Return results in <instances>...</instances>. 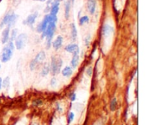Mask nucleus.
<instances>
[{
	"instance_id": "nucleus-1",
	"label": "nucleus",
	"mask_w": 148,
	"mask_h": 125,
	"mask_svg": "<svg viewBox=\"0 0 148 125\" xmlns=\"http://www.w3.org/2000/svg\"><path fill=\"white\" fill-rule=\"evenodd\" d=\"M50 20H49V23L48 24L47 27H46V30L42 33V37H46V43H47V48H50L51 45V41L53 38V34H54L55 30H56V23L57 21V17L56 16L51 15Z\"/></svg>"
},
{
	"instance_id": "nucleus-2",
	"label": "nucleus",
	"mask_w": 148,
	"mask_h": 125,
	"mask_svg": "<svg viewBox=\"0 0 148 125\" xmlns=\"http://www.w3.org/2000/svg\"><path fill=\"white\" fill-rule=\"evenodd\" d=\"M7 43H8L7 45H6L3 48L1 54V60L4 63L7 62L8 61H10L11 59L14 49V45L13 43V41H11L9 40V41Z\"/></svg>"
},
{
	"instance_id": "nucleus-3",
	"label": "nucleus",
	"mask_w": 148,
	"mask_h": 125,
	"mask_svg": "<svg viewBox=\"0 0 148 125\" xmlns=\"http://www.w3.org/2000/svg\"><path fill=\"white\" fill-rule=\"evenodd\" d=\"M17 18H18V16L14 14L13 12H9L7 14H6L3 20H1V23H0V27H3L4 25H7V27L10 28V27L12 26L16 23Z\"/></svg>"
},
{
	"instance_id": "nucleus-4",
	"label": "nucleus",
	"mask_w": 148,
	"mask_h": 125,
	"mask_svg": "<svg viewBox=\"0 0 148 125\" xmlns=\"http://www.w3.org/2000/svg\"><path fill=\"white\" fill-rule=\"evenodd\" d=\"M63 65V61L59 56H53L51 59L50 69L53 75H57L60 72L61 68Z\"/></svg>"
},
{
	"instance_id": "nucleus-5",
	"label": "nucleus",
	"mask_w": 148,
	"mask_h": 125,
	"mask_svg": "<svg viewBox=\"0 0 148 125\" xmlns=\"http://www.w3.org/2000/svg\"><path fill=\"white\" fill-rule=\"evenodd\" d=\"M27 39H28V37L25 33H21L18 36H17L15 39L16 49H18V50L23 49L26 46Z\"/></svg>"
},
{
	"instance_id": "nucleus-6",
	"label": "nucleus",
	"mask_w": 148,
	"mask_h": 125,
	"mask_svg": "<svg viewBox=\"0 0 148 125\" xmlns=\"http://www.w3.org/2000/svg\"><path fill=\"white\" fill-rule=\"evenodd\" d=\"M49 20H50V16H49V14H47V15L45 16L41 23L37 26V31L38 33H43V32H44L46 30L48 24L49 23Z\"/></svg>"
},
{
	"instance_id": "nucleus-7",
	"label": "nucleus",
	"mask_w": 148,
	"mask_h": 125,
	"mask_svg": "<svg viewBox=\"0 0 148 125\" xmlns=\"http://www.w3.org/2000/svg\"><path fill=\"white\" fill-rule=\"evenodd\" d=\"M61 0H53L51 2V7L50 10L51 15L56 16L59 10V4H60Z\"/></svg>"
},
{
	"instance_id": "nucleus-8",
	"label": "nucleus",
	"mask_w": 148,
	"mask_h": 125,
	"mask_svg": "<svg viewBox=\"0 0 148 125\" xmlns=\"http://www.w3.org/2000/svg\"><path fill=\"white\" fill-rule=\"evenodd\" d=\"M38 17V12H34V13H32V14H30V15L28 16V17L26 18V20L24 21V23L25 25H29V26H32L33 24L35 23V22H36V18H37Z\"/></svg>"
},
{
	"instance_id": "nucleus-9",
	"label": "nucleus",
	"mask_w": 148,
	"mask_h": 125,
	"mask_svg": "<svg viewBox=\"0 0 148 125\" xmlns=\"http://www.w3.org/2000/svg\"><path fill=\"white\" fill-rule=\"evenodd\" d=\"M65 50L67 52L73 54H79V46L77 44H75V43H72V44H69L68 46H66L65 47Z\"/></svg>"
},
{
	"instance_id": "nucleus-10",
	"label": "nucleus",
	"mask_w": 148,
	"mask_h": 125,
	"mask_svg": "<svg viewBox=\"0 0 148 125\" xmlns=\"http://www.w3.org/2000/svg\"><path fill=\"white\" fill-rule=\"evenodd\" d=\"M87 7H88V10L90 14H93L95 13V7H96V1L95 0H88Z\"/></svg>"
},
{
	"instance_id": "nucleus-11",
	"label": "nucleus",
	"mask_w": 148,
	"mask_h": 125,
	"mask_svg": "<svg viewBox=\"0 0 148 125\" xmlns=\"http://www.w3.org/2000/svg\"><path fill=\"white\" fill-rule=\"evenodd\" d=\"M10 39V27H6L4 29L1 34V43L3 44H5L9 41Z\"/></svg>"
},
{
	"instance_id": "nucleus-12",
	"label": "nucleus",
	"mask_w": 148,
	"mask_h": 125,
	"mask_svg": "<svg viewBox=\"0 0 148 125\" xmlns=\"http://www.w3.org/2000/svg\"><path fill=\"white\" fill-rule=\"evenodd\" d=\"M62 43H63V37L62 36H58L56 37V40L53 41V46L56 50L60 49L62 46Z\"/></svg>"
},
{
	"instance_id": "nucleus-13",
	"label": "nucleus",
	"mask_w": 148,
	"mask_h": 125,
	"mask_svg": "<svg viewBox=\"0 0 148 125\" xmlns=\"http://www.w3.org/2000/svg\"><path fill=\"white\" fill-rule=\"evenodd\" d=\"M114 27L108 25H105L102 29V33L104 36H108L114 33Z\"/></svg>"
},
{
	"instance_id": "nucleus-14",
	"label": "nucleus",
	"mask_w": 148,
	"mask_h": 125,
	"mask_svg": "<svg viewBox=\"0 0 148 125\" xmlns=\"http://www.w3.org/2000/svg\"><path fill=\"white\" fill-rule=\"evenodd\" d=\"M79 54H73V57H72V61H71V66L73 69L76 68L77 67L78 64H79Z\"/></svg>"
},
{
	"instance_id": "nucleus-15",
	"label": "nucleus",
	"mask_w": 148,
	"mask_h": 125,
	"mask_svg": "<svg viewBox=\"0 0 148 125\" xmlns=\"http://www.w3.org/2000/svg\"><path fill=\"white\" fill-rule=\"evenodd\" d=\"M45 58H46V54H45V52H43V51H41V52H40L37 55H36L34 60L36 61L37 64L41 63V62L44 60Z\"/></svg>"
},
{
	"instance_id": "nucleus-16",
	"label": "nucleus",
	"mask_w": 148,
	"mask_h": 125,
	"mask_svg": "<svg viewBox=\"0 0 148 125\" xmlns=\"http://www.w3.org/2000/svg\"><path fill=\"white\" fill-rule=\"evenodd\" d=\"M70 8H71V0H68L65 4V11H64V15L65 18L69 19V12H70Z\"/></svg>"
},
{
	"instance_id": "nucleus-17",
	"label": "nucleus",
	"mask_w": 148,
	"mask_h": 125,
	"mask_svg": "<svg viewBox=\"0 0 148 125\" xmlns=\"http://www.w3.org/2000/svg\"><path fill=\"white\" fill-rule=\"evenodd\" d=\"M62 75H63V76L66 77V78L71 77L72 75V68H71L70 67H66L62 70Z\"/></svg>"
},
{
	"instance_id": "nucleus-18",
	"label": "nucleus",
	"mask_w": 148,
	"mask_h": 125,
	"mask_svg": "<svg viewBox=\"0 0 148 125\" xmlns=\"http://www.w3.org/2000/svg\"><path fill=\"white\" fill-rule=\"evenodd\" d=\"M71 35H72V41L76 40L77 36V27L74 23L71 25Z\"/></svg>"
},
{
	"instance_id": "nucleus-19",
	"label": "nucleus",
	"mask_w": 148,
	"mask_h": 125,
	"mask_svg": "<svg viewBox=\"0 0 148 125\" xmlns=\"http://www.w3.org/2000/svg\"><path fill=\"white\" fill-rule=\"evenodd\" d=\"M49 70H50V66H49V64L46 63V65H44V67H43V69H42L41 72H40V75H41V76H43V77L46 76V75L49 74Z\"/></svg>"
},
{
	"instance_id": "nucleus-20",
	"label": "nucleus",
	"mask_w": 148,
	"mask_h": 125,
	"mask_svg": "<svg viewBox=\"0 0 148 125\" xmlns=\"http://www.w3.org/2000/svg\"><path fill=\"white\" fill-rule=\"evenodd\" d=\"M116 106H117V101L116 98H114L111 101V104H110V109L112 111H114L116 109Z\"/></svg>"
},
{
	"instance_id": "nucleus-21",
	"label": "nucleus",
	"mask_w": 148,
	"mask_h": 125,
	"mask_svg": "<svg viewBox=\"0 0 148 125\" xmlns=\"http://www.w3.org/2000/svg\"><path fill=\"white\" fill-rule=\"evenodd\" d=\"M10 78L9 77H7L4 79V80L2 81V87L4 88H8L10 87Z\"/></svg>"
},
{
	"instance_id": "nucleus-22",
	"label": "nucleus",
	"mask_w": 148,
	"mask_h": 125,
	"mask_svg": "<svg viewBox=\"0 0 148 125\" xmlns=\"http://www.w3.org/2000/svg\"><path fill=\"white\" fill-rule=\"evenodd\" d=\"M17 33H18V30H17V29H13L12 31L10 41H13L15 40L16 38H17Z\"/></svg>"
},
{
	"instance_id": "nucleus-23",
	"label": "nucleus",
	"mask_w": 148,
	"mask_h": 125,
	"mask_svg": "<svg viewBox=\"0 0 148 125\" xmlns=\"http://www.w3.org/2000/svg\"><path fill=\"white\" fill-rule=\"evenodd\" d=\"M88 22H89V18H88V16H83V17H82L79 19V24L81 25L85 24V23H88Z\"/></svg>"
},
{
	"instance_id": "nucleus-24",
	"label": "nucleus",
	"mask_w": 148,
	"mask_h": 125,
	"mask_svg": "<svg viewBox=\"0 0 148 125\" xmlns=\"http://www.w3.org/2000/svg\"><path fill=\"white\" fill-rule=\"evenodd\" d=\"M42 104H43V101L40 99H36L33 101V106H38Z\"/></svg>"
},
{
	"instance_id": "nucleus-25",
	"label": "nucleus",
	"mask_w": 148,
	"mask_h": 125,
	"mask_svg": "<svg viewBox=\"0 0 148 125\" xmlns=\"http://www.w3.org/2000/svg\"><path fill=\"white\" fill-rule=\"evenodd\" d=\"M38 64L36 63V61L33 59V61H31V62H30V70H34L35 69H36V65H37Z\"/></svg>"
},
{
	"instance_id": "nucleus-26",
	"label": "nucleus",
	"mask_w": 148,
	"mask_h": 125,
	"mask_svg": "<svg viewBox=\"0 0 148 125\" xmlns=\"http://www.w3.org/2000/svg\"><path fill=\"white\" fill-rule=\"evenodd\" d=\"M86 74L88 76H91L92 74V67H89L86 70Z\"/></svg>"
},
{
	"instance_id": "nucleus-27",
	"label": "nucleus",
	"mask_w": 148,
	"mask_h": 125,
	"mask_svg": "<svg viewBox=\"0 0 148 125\" xmlns=\"http://www.w3.org/2000/svg\"><path fill=\"white\" fill-rule=\"evenodd\" d=\"M75 118V114L73 112H71L69 115V123H71L74 120Z\"/></svg>"
},
{
	"instance_id": "nucleus-28",
	"label": "nucleus",
	"mask_w": 148,
	"mask_h": 125,
	"mask_svg": "<svg viewBox=\"0 0 148 125\" xmlns=\"http://www.w3.org/2000/svg\"><path fill=\"white\" fill-rule=\"evenodd\" d=\"M56 83H57V82H56V78H52V80H51V85L52 87H55L56 85Z\"/></svg>"
},
{
	"instance_id": "nucleus-29",
	"label": "nucleus",
	"mask_w": 148,
	"mask_h": 125,
	"mask_svg": "<svg viewBox=\"0 0 148 125\" xmlns=\"http://www.w3.org/2000/svg\"><path fill=\"white\" fill-rule=\"evenodd\" d=\"M69 98H70L72 101H75V99H76V94H75V93H71V95H69Z\"/></svg>"
},
{
	"instance_id": "nucleus-30",
	"label": "nucleus",
	"mask_w": 148,
	"mask_h": 125,
	"mask_svg": "<svg viewBox=\"0 0 148 125\" xmlns=\"http://www.w3.org/2000/svg\"><path fill=\"white\" fill-rule=\"evenodd\" d=\"M22 0H12V4L14 6H17L18 4H20V3L21 2Z\"/></svg>"
},
{
	"instance_id": "nucleus-31",
	"label": "nucleus",
	"mask_w": 148,
	"mask_h": 125,
	"mask_svg": "<svg viewBox=\"0 0 148 125\" xmlns=\"http://www.w3.org/2000/svg\"><path fill=\"white\" fill-rule=\"evenodd\" d=\"M94 125H103V123L101 122V121H98L97 122H95Z\"/></svg>"
},
{
	"instance_id": "nucleus-32",
	"label": "nucleus",
	"mask_w": 148,
	"mask_h": 125,
	"mask_svg": "<svg viewBox=\"0 0 148 125\" xmlns=\"http://www.w3.org/2000/svg\"><path fill=\"white\" fill-rule=\"evenodd\" d=\"M1 87H2V79L0 78V91L1 89Z\"/></svg>"
},
{
	"instance_id": "nucleus-33",
	"label": "nucleus",
	"mask_w": 148,
	"mask_h": 125,
	"mask_svg": "<svg viewBox=\"0 0 148 125\" xmlns=\"http://www.w3.org/2000/svg\"><path fill=\"white\" fill-rule=\"evenodd\" d=\"M35 1H41V2H44V1H46V0H35Z\"/></svg>"
},
{
	"instance_id": "nucleus-34",
	"label": "nucleus",
	"mask_w": 148,
	"mask_h": 125,
	"mask_svg": "<svg viewBox=\"0 0 148 125\" xmlns=\"http://www.w3.org/2000/svg\"><path fill=\"white\" fill-rule=\"evenodd\" d=\"M74 1H75V0H71V3H72V4H74Z\"/></svg>"
},
{
	"instance_id": "nucleus-35",
	"label": "nucleus",
	"mask_w": 148,
	"mask_h": 125,
	"mask_svg": "<svg viewBox=\"0 0 148 125\" xmlns=\"http://www.w3.org/2000/svg\"><path fill=\"white\" fill-rule=\"evenodd\" d=\"M33 125H38V124H34Z\"/></svg>"
},
{
	"instance_id": "nucleus-36",
	"label": "nucleus",
	"mask_w": 148,
	"mask_h": 125,
	"mask_svg": "<svg viewBox=\"0 0 148 125\" xmlns=\"http://www.w3.org/2000/svg\"><path fill=\"white\" fill-rule=\"evenodd\" d=\"M0 68H1V65H0Z\"/></svg>"
}]
</instances>
